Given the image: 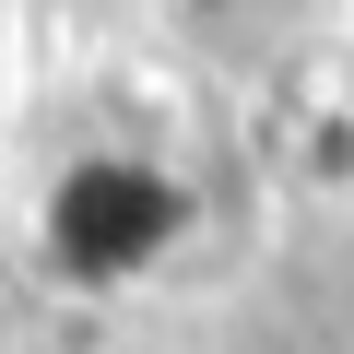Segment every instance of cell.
<instances>
[{
  "label": "cell",
  "instance_id": "obj_1",
  "mask_svg": "<svg viewBox=\"0 0 354 354\" xmlns=\"http://www.w3.org/2000/svg\"><path fill=\"white\" fill-rule=\"evenodd\" d=\"M189 177H165L153 153H71L59 165V189H48V213H36V248H48V272L59 283H142L177 236H189Z\"/></svg>",
  "mask_w": 354,
  "mask_h": 354
}]
</instances>
